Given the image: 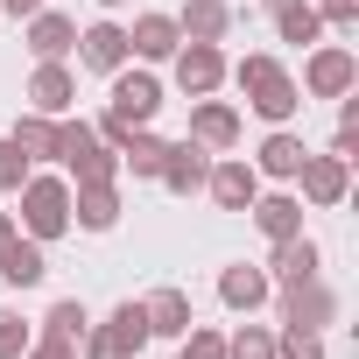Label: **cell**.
I'll list each match as a JSON object with an SVG mask.
<instances>
[{
  "label": "cell",
  "mask_w": 359,
  "mask_h": 359,
  "mask_svg": "<svg viewBox=\"0 0 359 359\" xmlns=\"http://www.w3.org/2000/svg\"><path fill=\"white\" fill-rule=\"evenodd\" d=\"M240 92H247V106L268 120V127H289L296 113H303V85L289 78V64L282 57H268V50H254V57H240L233 71H226Z\"/></svg>",
  "instance_id": "cell-1"
},
{
  "label": "cell",
  "mask_w": 359,
  "mask_h": 359,
  "mask_svg": "<svg viewBox=\"0 0 359 359\" xmlns=\"http://www.w3.org/2000/svg\"><path fill=\"white\" fill-rule=\"evenodd\" d=\"M15 205H22L15 226H22L29 240H43V247L64 240V233H71V176H50V169L36 176V169H29V184L15 191Z\"/></svg>",
  "instance_id": "cell-2"
},
{
  "label": "cell",
  "mask_w": 359,
  "mask_h": 359,
  "mask_svg": "<svg viewBox=\"0 0 359 359\" xmlns=\"http://www.w3.org/2000/svg\"><path fill=\"white\" fill-rule=\"evenodd\" d=\"M57 162H64V176L71 184H120V155L99 141V127L92 120H57Z\"/></svg>",
  "instance_id": "cell-3"
},
{
  "label": "cell",
  "mask_w": 359,
  "mask_h": 359,
  "mask_svg": "<svg viewBox=\"0 0 359 359\" xmlns=\"http://www.w3.org/2000/svg\"><path fill=\"white\" fill-rule=\"evenodd\" d=\"M296 85H303V99H345V92H359V57L345 43H310Z\"/></svg>",
  "instance_id": "cell-4"
},
{
  "label": "cell",
  "mask_w": 359,
  "mask_h": 359,
  "mask_svg": "<svg viewBox=\"0 0 359 359\" xmlns=\"http://www.w3.org/2000/svg\"><path fill=\"white\" fill-rule=\"evenodd\" d=\"M106 113H113L120 127H148V120L162 113V78L120 64V71H113V99H106Z\"/></svg>",
  "instance_id": "cell-5"
},
{
  "label": "cell",
  "mask_w": 359,
  "mask_h": 359,
  "mask_svg": "<svg viewBox=\"0 0 359 359\" xmlns=\"http://www.w3.org/2000/svg\"><path fill=\"white\" fill-rule=\"evenodd\" d=\"M338 289L324 282V275H310V282H282V324H296V331H331L338 324Z\"/></svg>",
  "instance_id": "cell-6"
},
{
  "label": "cell",
  "mask_w": 359,
  "mask_h": 359,
  "mask_svg": "<svg viewBox=\"0 0 359 359\" xmlns=\"http://www.w3.org/2000/svg\"><path fill=\"white\" fill-rule=\"evenodd\" d=\"M226 50L219 43H184V50H176L169 57V78H176V92H184V99H212L219 85H226Z\"/></svg>",
  "instance_id": "cell-7"
},
{
  "label": "cell",
  "mask_w": 359,
  "mask_h": 359,
  "mask_svg": "<svg viewBox=\"0 0 359 359\" xmlns=\"http://www.w3.org/2000/svg\"><path fill=\"white\" fill-rule=\"evenodd\" d=\"M205 198H212L219 212H247V205L261 198V169H254L247 155H212V169H205Z\"/></svg>",
  "instance_id": "cell-8"
},
{
  "label": "cell",
  "mask_w": 359,
  "mask_h": 359,
  "mask_svg": "<svg viewBox=\"0 0 359 359\" xmlns=\"http://www.w3.org/2000/svg\"><path fill=\"white\" fill-rule=\"evenodd\" d=\"M296 184H303V191H296L303 205L331 212V205H345V198H352V162H345V155H303Z\"/></svg>",
  "instance_id": "cell-9"
},
{
  "label": "cell",
  "mask_w": 359,
  "mask_h": 359,
  "mask_svg": "<svg viewBox=\"0 0 359 359\" xmlns=\"http://www.w3.org/2000/svg\"><path fill=\"white\" fill-rule=\"evenodd\" d=\"M205 169H212V148H198V141L184 134V141H169V148H162L155 184H162L169 198H198V191H205Z\"/></svg>",
  "instance_id": "cell-10"
},
{
  "label": "cell",
  "mask_w": 359,
  "mask_h": 359,
  "mask_svg": "<svg viewBox=\"0 0 359 359\" xmlns=\"http://www.w3.org/2000/svg\"><path fill=\"white\" fill-rule=\"evenodd\" d=\"M191 141L198 148H212V155H233L240 148V106L233 99H191Z\"/></svg>",
  "instance_id": "cell-11"
},
{
  "label": "cell",
  "mask_w": 359,
  "mask_h": 359,
  "mask_svg": "<svg viewBox=\"0 0 359 359\" xmlns=\"http://www.w3.org/2000/svg\"><path fill=\"white\" fill-rule=\"evenodd\" d=\"M268 282L282 289V282H310V275H324V247L310 240V233H289V240H268Z\"/></svg>",
  "instance_id": "cell-12"
},
{
  "label": "cell",
  "mask_w": 359,
  "mask_h": 359,
  "mask_svg": "<svg viewBox=\"0 0 359 359\" xmlns=\"http://www.w3.org/2000/svg\"><path fill=\"white\" fill-rule=\"evenodd\" d=\"M22 43H29V57H36V64H57V57H71V50H78V22H71V15H57V8H36V15L22 22Z\"/></svg>",
  "instance_id": "cell-13"
},
{
  "label": "cell",
  "mask_w": 359,
  "mask_h": 359,
  "mask_svg": "<svg viewBox=\"0 0 359 359\" xmlns=\"http://www.w3.org/2000/svg\"><path fill=\"white\" fill-rule=\"evenodd\" d=\"M22 99H29V113H50V120H64V113L78 106V78H71V64H64V57H57V64H36Z\"/></svg>",
  "instance_id": "cell-14"
},
{
  "label": "cell",
  "mask_w": 359,
  "mask_h": 359,
  "mask_svg": "<svg viewBox=\"0 0 359 359\" xmlns=\"http://www.w3.org/2000/svg\"><path fill=\"white\" fill-rule=\"evenodd\" d=\"M120 212V184H71V233H113Z\"/></svg>",
  "instance_id": "cell-15"
},
{
  "label": "cell",
  "mask_w": 359,
  "mask_h": 359,
  "mask_svg": "<svg viewBox=\"0 0 359 359\" xmlns=\"http://www.w3.org/2000/svg\"><path fill=\"white\" fill-rule=\"evenodd\" d=\"M78 64H85V71H99V78H113L120 64H134L127 29H120V22H92V29H78Z\"/></svg>",
  "instance_id": "cell-16"
},
{
  "label": "cell",
  "mask_w": 359,
  "mask_h": 359,
  "mask_svg": "<svg viewBox=\"0 0 359 359\" xmlns=\"http://www.w3.org/2000/svg\"><path fill=\"white\" fill-rule=\"evenodd\" d=\"M268 296H275V282H268V268H261V261H233V268H219V303H226V310L254 317Z\"/></svg>",
  "instance_id": "cell-17"
},
{
  "label": "cell",
  "mask_w": 359,
  "mask_h": 359,
  "mask_svg": "<svg viewBox=\"0 0 359 359\" xmlns=\"http://www.w3.org/2000/svg\"><path fill=\"white\" fill-rule=\"evenodd\" d=\"M127 50L141 57V64H169L176 50H184V29H176V15H134V29H127Z\"/></svg>",
  "instance_id": "cell-18"
},
{
  "label": "cell",
  "mask_w": 359,
  "mask_h": 359,
  "mask_svg": "<svg viewBox=\"0 0 359 359\" xmlns=\"http://www.w3.org/2000/svg\"><path fill=\"white\" fill-rule=\"evenodd\" d=\"M303 134L296 127H268V141H261V155H254V169H261V184H296V169H303Z\"/></svg>",
  "instance_id": "cell-19"
},
{
  "label": "cell",
  "mask_w": 359,
  "mask_h": 359,
  "mask_svg": "<svg viewBox=\"0 0 359 359\" xmlns=\"http://www.w3.org/2000/svg\"><path fill=\"white\" fill-rule=\"evenodd\" d=\"M247 219L261 226V240H289V233H303V198L296 191H261L247 205Z\"/></svg>",
  "instance_id": "cell-20"
},
{
  "label": "cell",
  "mask_w": 359,
  "mask_h": 359,
  "mask_svg": "<svg viewBox=\"0 0 359 359\" xmlns=\"http://www.w3.org/2000/svg\"><path fill=\"white\" fill-rule=\"evenodd\" d=\"M141 317H148V338H184L198 317H191V296L184 289H155V296H141Z\"/></svg>",
  "instance_id": "cell-21"
},
{
  "label": "cell",
  "mask_w": 359,
  "mask_h": 359,
  "mask_svg": "<svg viewBox=\"0 0 359 359\" xmlns=\"http://www.w3.org/2000/svg\"><path fill=\"white\" fill-rule=\"evenodd\" d=\"M43 275H50V254H43V240L15 233V240H8V254H0V282H8V289H36Z\"/></svg>",
  "instance_id": "cell-22"
},
{
  "label": "cell",
  "mask_w": 359,
  "mask_h": 359,
  "mask_svg": "<svg viewBox=\"0 0 359 359\" xmlns=\"http://www.w3.org/2000/svg\"><path fill=\"white\" fill-rule=\"evenodd\" d=\"M233 8H226V0H191V8L184 15H176V29H184V43H226L233 36Z\"/></svg>",
  "instance_id": "cell-23"
},
{
  "label": "cell",
  "mask_w": 359,
  "mask_h": 359,
  "mask_svg": "<svg viewBox=\"0 0 359 359\" xmlns=\"http://www.w3.org/2000/svg\"><path fill=\"white\" fill-rule=\"evenodd\" d=\"M8 141H15L29 162H57V120H50V113H22Z\"/></svg>",
  "instance_id": "cell-24"
},
{
  "label": "cell",
  "mask_w": 359,
  "mask_h": 359,
  "mask_svg": "<svg viewBox=\"0 0 359 359\" xmlns=\"http://www.w3.org/2000/svg\"><path fill=\"white\" fill-rule=\"evenodd\" d=\"M162 148H169V141H162L155 127H134V134L120 141V169H134V176H148V184H155V169H162Z\"/></svg>",
  "instance_id": "cell-25"
},
{
  "label": "cell",
  "mask_w": 359,
  "mask_h": 359,
  "mask_svg": "<svg viewBox=\"0 0 359 359\" xmlns=\"http://www.w3.org/2000/svg\"><path fill=\"white\" fill-rule=\"evenodd\" d=\"M106 331H113V345H120L127 359H141V345H148V317H141V296H127V303H113V317H106Z\"/></svg>",
  "instance_id": "cell-26"
},
{
  "label": "cell",
  "mask_w": 359,
  "mask_h": 359,
  "mask_svg": "<svg viewBox=\"0 0 359 359\" xmlns=\"http://www.w3.org/2000/svg\"><path fill=\"white\" fill-rule=\"evenodd\" d=\"M85 331H92V310H85L78 296H57V303H50V317H43V338H64V345H78Z\"/></svg>",
  "instance_id": "cell-27"
},
{
  "label": "cell",
  "mask_w": 359,
  "mask_h": 359,
  "mask_svg": "<svg viewBox=\"0 0 359 359\" xmlns=\"http://www.w3.org/2000/svg\"><path fill=\"white\" fill-rule=\"evenodd\" d=\"M275 36H282V43H296V50H310V43L324 36V15L310 8V0H296V8H282V15H275Z\"/></svg>",
  "instance_id": "cell-28"
},
{
  "label": "cell",
  "mask_w": 359,
  "mask_h": 359,
  "mask_svg": "<svg viewBox=\"0 0 359 359\" xmlns=\"http://www.w3.org/2000/svg\"><path fill=\"white\" fill-rule=\"evenodd\" d=\"M226 359H275V331H268V324H240V331H226Z\"/></svg>",
  "instance_id": "cell-29"
},
{
  "label": "cell",
  "mask_w": 359,
  "mask_h": 359,
  "mask_svg": "<svg viewBox=\"0 0 359 359\" xmlns=\"http://www.w3.org/2000/svg\"><path fill=\"white\" fill-rule=\"evenodd\" d=\"M176 359H226V331H212V324H191L184 338H176Z\"/></svg>",
  "instance_id": "cell-30"
},
{
  "label": "cell",
  "mask_w": 359,
  "mask_h": 359,
  "mask_svg": "<svg viewBox=\"0 0 359 359\" xmlns=\"http://www.w3.org/2000/svg\"><path fill=\"white\" fill-rule=\"evenodd\" d=\"M275 359H324V331H296V324H282Z\"/></svg>",
  "instance_id": "cell-31"
},
{
  "label": "cell",
  "mask_w": 359,
  "mask_h": 359,
  "mask_svg": "<svg viewBox=\"0 0 359 359\" xmlns=\"http://www.w3.org/2000/svg\"><path fill=\"white\" fill-rule=\"evenodd\" d=\"M29 338H36V324H29L22 310H0V359H22Z\"/></svg>",
  "instance_id": "cell-32"
},
{
  "label": "cell",
  "mask_w": 359,
  "mask_h": 359,
  "mask_svg": "<svg viewBox=\"0 0 359 359\" xmlns=\"http://www.w3.org/2000/svg\"><path fill=\"white\" fill-rule=\"evenodd\" d=\"M29 169H36V162H29V155H22V148L8 141V134H0V191H8V198H15V191L29 184Z\"/></svg>",
  "instance_id": "cell-33"
},
{
  "label": "cell",
  "mask_w": 359,
  "mask_h": 359,
  "mask_svg": "<svg viewBox=\"0 0 359 359\" xmlns=\"http://www.w3.org/2000/svg\"><path fill=\"white\" fill-rule=\"evenodd\" d=\"M317 15H324V29L352 36V29H359V0H317Z\"/></svg>",
  "instance_id": "cell-34"
},
{
  "label": "cell",
  "mask_w": 359,
  "mask_h": 359,
  "mask_svg": "<svg viewBox=\"0 0 359 359\" xmlns=\"http://www.w3.org/2000/svg\"><path fill=\"white\" fill-rule=\"evenodd\" d=\"M22 359H78V345H64V338H43V331H36Z\"/></svg>",
  "instance_id": "cell-35"
},
{
  "label": "cell",
  "mask_w": 359,
  "mask_h": 359,
  "mask_svg": "<svg viewBox=\"0 0 359 359\" xmlns=\"http://www.w3.org/2000/svg\"><path fill=\"white\" fill-rule=\"evenodd\" d=\"M0 8H8V15H15V22H29V15H36V8H50V0H0Z\"/></svg>",
  "instance_id": "cell-36"
},
{
  "label": "cell",
  "mask_w": 359,
  "mask_h": 359,
  "mask_svg": "<svg viewBox=\"0 0 359 359\" xmlns=\"http://www.w3.org/2000/svg\"><path fill=\"white\" fill-rule=\"evenodd\" d=\"M22 226H15V212H0V254H8V240H15Z\"/></svg>",
  "instance_id": "cell-37"
},
{
  "label": "cell",
  "mask_w": 359,
  "mask_h": 359,
  "mask_svg": "<svg viewBox=\"0 0 359 359\" xmlns=\"http://www.w3.org/2000/svg\"><path fill=\"white\" fill-rule=\"evenodd\" d=\"M261 8H268V15H282V8H296V0H261Z\"/></svg>",
  "instance_id": "cell-38"
},
{
  "label": "cell",
  "mask_w": 359,
  "mask_h": 359,
  "mask_svg": "<svg viewBox=\"0 0 359 359\" xmlns=\"http://www.w3.org/2000/svg\"><path fill=\"white\" fill-rule=\"evenodd\" d=\"M99 8H106V15H113V8H127V0H99Z\"/></svg>",
  "instance_id": "cell-39"
}]
</instances>
